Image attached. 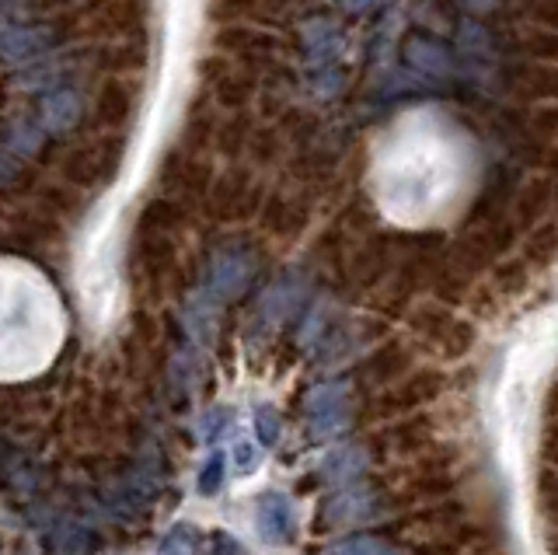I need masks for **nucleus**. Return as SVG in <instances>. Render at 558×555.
Returning a JSON list of instances; mask_svg holds the SVG:
<instances>
[{
	"label": "nucleus",
	"instance_id": "f8f14e48",
	"mask_svg": "<svg viewBox=\"0 0 558 555\" xmlns=\"http://www.w3.org/2000/svg\"><path fill=\"white\" fill-rule=\"evenodd\" d=\"M214 545H217V548H214V555H244V552H241V545L234 542V538H231V534H223V531H220V534H214Z\"/></svg>",
	"mask_w": 558,
	"mask_h": 555
},
{
	"label": "nucleus",
	"instance_id": "f257e3e1",
	"mask_svg": "<svg viewBox=\"0 0 558 555\" xmlns=\"http://www.w3.org/2000/svg\"><path fill=\"white\" fill-rule=\"evenodd\" d=\"M252 273H255V258L248 252H220L214 263L206 269V283H203V293L209 301H234L244 293V287L252 283Z\"/></svg>",
	"mask_w": 558,
	"mask_h": 555
},
{
	"label": "nucleus",
	"instance_id": "20e7f679",
	"mask_svg": "<svg viewBox=\"0 0 558 555\" xmlns=\"http://www.w3.org/2000/svg\"><path fill=\"white\" fill-rule=\"evenodd\" d=\"M52 46V32L46 25H22V22H0V60L25 63L32 57L46 53Z\"/></svg>",
	"mask_w": 558,
	"mask_h": 555
},
{
	"label": "nucleus",
	"instance_id": "1a4fd4ad",
	"mask_svg": "<svg viewBox=\"0 0 558 555\" xmlns=\"http://www.w3.org/2000/svg\"><path fill=\"white\" fill-rule=\"evenodd\" d=\"M223 475H227V458L220 455V450H214V455L206 458V464L199 468V496H217V490L223 485Z\"/></svg>",
	"mask_w": 558,
	"mask_h": 555
},
{
	"label": "nucleus",
	"instance_id": "0eeeda50",
	"mask_svg": "<svg viewBox=\"0 0 558 555\" xmlns=\"http://www.w3.org/2000/svg\"><path fill=\"white\" fill-rule=\"evenodd\" d=\"M331 555H409V552L391 545V542H380V538L356 534V538H345V542H339Z\"/></svg>",
	"mask_w": 558,
	"mask_h": 555
},
{
	"label": "nucleus",
	"instance_id": "9b49d317",
	"mask_svg": "<svg viewBox=\"0 0 558 555\" xmlns=\"http://www.w3.org/2000/svg\"><path fill=\"white\" fill-rule=\"evenodd\" d=\"M238 458H241V464H238L241 475H248V472H255V468H258V455L252 450V444H241L238 447Z\"/></svg>",
	"mask_w": 558,
	"mask_h": 555
},
{
	"label": "nucleus",
	"instance_id": "2eb2a0df",
	"mask_svg": "<svg viewBox=\"0 0 558 555\" xmlns=\"http://www.w3.org/2000/svg\"><path fill=\"white\" fill-rule=\"evenodd\" d=\"M0 4H4V0H0Z\"/></svg>",
	"mask_w": 558,
	"mask_h": 555
},
{
	"label": "nucleus",
	"instance_id": "7ed1b4c3",
	"mask_svg": "<svg viewBox=\"0 0 558 555\" xmlns=\"http://www.w3.org/2000/svg\"><path fill=\"white\" fill-rule=\"evenodd\" d=\"M307 423L314 437H336L339 430H345L349 423V398H345V385L331 381V385L314 388L307 398Z\"/></svg>",
	"mask_w": 558,
	"mask_h": 555
},
{
	"label": "nucleus",
	"instance_id": "6e6552de",
	"mask_svg": "<svg viewBox=\"0 0 558 555\" xmlns=\"http://www.w3.org/2000/svg\"><path fill=\"white\" fill-rule=\"evenodd\" d=\"M196 548H199V531L189 524H179L165 534L161 552L157 555H196Z\"/></svg>",
	"mask_w": 558,
	"mask_h": 555
},
{
	"label": "nucleus",
	"instance_id": "9d476101",
	"mask_svg": "<svg viewBox=\"0 0 558 555\" xmlns=\"http://www.w3.org/2000/svg\"><path fill=\"white\" fill-rule=\"evenodd\" d=\"M279 430H283V423H279V412L272 406H258L255 409V437L262 447H272L279 441Z\"/></svg>",
	"mask_w": 558,
	"mask_h": 555
},
{
	"label": "nucleus",
	"instance_id": "39448f33",
	"mask_svg": "<svg viewBox=\"0 0 558 555\" xmlns=\"http://www.w3.org/2000/svg\"><path fill=\"white\" fill-rule=\"evenodd\" d=\"M258 531L266 542H287L293 534V510L283 493H266L258 499Z\"/></svg>",
	"mask_w": 558,
	"mask_h": 555
},
{
	"label": "nucleus",
	"instance_id": "ddd939ff",
	"mask_svg": "<svg viewBox=\"0 0 558 555\" xmlns=\"http://www.w3.org/2000/svg\"><path fill=\"white\" fill-rule=\"evenodd\" d=\"M14 179H17V161H14V158H8V154L0 150V189L11 185Z\"/></svg>",
	"mask_w": 558,
	"mask_h": 555
},
{
	"label": "nucleus",
	"instance_id": "423d86ee",
	"mask_svg": "<svg viewBox=\"0 0 558 555\" xmlns=\"http://www.w3.org/2000/svg\"><path fill=\"white\" fill-rule=\"evenodd\" d=\"M81 119V98L77 92L70 88H57L52 95L43 98V109H39V123L52 133H66Z\"/></svg>",
	"mask_w": 558,
	"mask_h": 555
},
{
	"label": "nucleus",
	"instance_id": "4468645a",
	"mask_svg": "<svg viewBox=\"0 0 558 555\" xmlns=\"http://www.w3.org/2000/svg\"><path fill=\"white\" fill-rule=\"evenodd\" d=\"M461 8H468V11H493V8H499L502 0H458Z\"/></svg>",
	"mask_w": 558,
	"mask_h": 555
},
{
	"label": "nucleus",
	"instance_id": "f03ea898",
	"mask_svg": "<svg viewBox=\"0 0 558 555\" xmlns=\"http://www.w3.org/2000/svg\"><path fill=\"white\" fill-rule=\"evenodd\" d=\"M401 63L423 81L444 84L453 77V53L447 49V43L426 36V32H412V36L401 43Z\"/></svg>",
	"mask_w": 558,
	"mask_h": 555
}]
</instances>
